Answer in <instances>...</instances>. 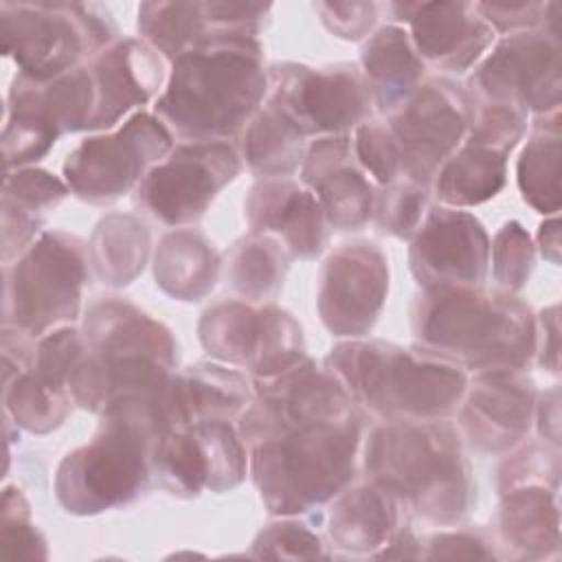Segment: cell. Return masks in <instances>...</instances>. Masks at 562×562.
<instances>
[{
  "mask_svg": "<svg viewBox=\"0 0 562 562\" xmlns=\"http://www.w3.org/2000/svg\"><path fill=\"white\" fill-rule=\"evenodd\" d=\"M268 72L257 40L202 42L171 64L154 116L184 143H226L263 105Z\"/></svg>",
  "mask_w": 562,
  "mask_h": 562,
  "instance_id": "obj_1",
  "label": "cell"
},
{
  "mask_svg": "<svg viewBox=\"0 0 562 562\" xmlns=\"http://www.w3.org/2000/svg\"><path fill=\"white\" fill-rule=\"evenodd\" d=\"M86 353L68 375L72 402L103 413L123 400H160L173 384L176 340L136 305L103 296L83 318Z\"/></svg>",
  "mask_w": 562,
  "mask_h": 562,
  "instance_id": "obj_2",
  "label": "cell"
},
{
  "mask_svg": "<svg viewBox=\"0 0 562 562\" xmlns=\"http://www.w3.org/2000/svg\"><path fill=\"white\" fill-rule=\"evenodd\" d=\"M415 345L463 371H522L536 353L529 305L481 285L424 288L411 305Z\"/></svg>",
  "mask_w": 562,
  "mask_h": 562,
  "instance_id": "obj_3",
  "label": "cell"
},
{
  "mask_svg": "<svg viewBox=\"0 0 562 562\" xmlns=\"http://www.w3.org/2000/svg\"><path fill=\"white\" fill-rule=\"evenodd\" d=\"M176 386L160 400H123L101 413L94 437L68 452L55 494L68 514L90 516L134 501L151 476L156 439L178 428Z\"/></svg>",
  "mask_w": 562,
  "mask_h": 562,
  "instance_id": "obj_4",
  "label": "cell"
},
{
  "mask_svg": "<svg viewBox=\"0 0 562 562\" xmlns=\"http://www.w3.org/2000/svg\"><path fill=\"white\" fill-rule=\"evenodd\" d=\"M367 481L408 514L457 525L474 503V481L459 432L446 419H397L375 426L364 446Z\"/></svg>",
  "mask_w": 562,
  "mask_h": 562,
  "instance_id": "obj_5",
  "label": "cell"
},
{
  "mask_svg": "<svg viewBox=\"0 0 562 562\" xmlns=\"http://www.w3.org/2000/svg\"><path fill=\"white\" fill-rule=\"evenodd\" d=\"M325 369L353 404L382 422L448 419L459 411L468 375L422 347L349 338L325 358Z\"/></svg>",
  "mask_w": 562,
  "mask_h": 562,
  "instance_id": "obj_6",
  "label": "cell"
},
{
  "mask_svg": "<svg viewBox=\"0 0 562 562\" xmlns=\"http://www.w3.org/2000/svg\"><path fill=\"white\" fill-rule=\"evenodd\" d=\"M360 417H334L279 428L250 443L248 470L270 514L299 516L351 485Z\"/></svg>",
  "mask_w": 562,
  "mask_h": 562,
  "instance_id": "obj_7",
  "label": "cell"
},
{
  "mask_svg": "<svg viewBox=\"0 0 562 562\" xmlns=\"http://www.w3.org/2000/svg\"><path fill=\"white\" fill-rule=\"evenodd\" d=\"M116 24L94 2H0L2 55L18 75L33 81L55 79L116 42Z\"/></svg>",
  "mask_w": 562,
  "mask_h": 562,
  "instance_id": "obj_8",
  "label": "cell"
},
{
  "mask_svg": "<svg viewBox=\"0 0 562 562\" xmlns=\"http://www.w3.org/2000/svg\"><path fill=\"white\" fill-rule=\"evenodd\" d=\"M88 246L64 231L42 233L15 263H4L2 325L31 338L75 321L88 277Z\"/></svg>",
  "mask_w": 562,
  "mask_h": 562,
  "instance_id": "obj_9",
  "label": "cell"
},
{
  "mask_svg": "<svg viewBox=\"0 0 562 562\" xmlns=\"http://www.w3.org/2000/svg\"><path fill=\"white\" fill-rule=\"evenodd\" d=\"M94 108L97 90L88 64L48 81L18 75L7 94L4 167L11 169L42 158L61 134L90 130Z\"/></svg>",
  "mask_w": 562,
  "mask_h": 562,
  "instance_id": "obj_10",
  "label": "cell"
},
{
  "mask_svg": "<svg viewBox=\"0 0 562 562\" xmlns=\"http://www.w3.org/2000/svg\"><path fill=\"white\" fill-rule=\"evenodd\" d=\"M474 101L448 79L422 81L393 110L386 127L400 154V176L428 187L443 162L465 140Z\"/></svg>",
  "mask_w": 562,
  "mask_h": 562,
  "instance_id": "obj_11",
  "label": "cell"
},
{
  "mask_svg": "<svg viewBox=\"0 0 562 562\" xmlns=\"http://www.w3.org/2000/svg\"><path fill=\"white\" fill-rule=\"evenodd\" d=\"M173 136L147 112H136L112 134L90 136L64 162V180L79 200L108 204L130 193L173 149Z\"/></svg>",
  "mask_w": 562,
  "mask_h": 562,
  "instance_id": "obj_12",
  "label": "cell"
},
{
  "mask_svg": "<svg viewBox=\"0 0 562 562\" xmlns=\"http://www.w3.org/2000/svg\"><path fill=\"white\" fill-rule=\"evenodd\" d=\"M266 101L279 108L303 136L347 134L367 121L373 108L362 72L349 64L310 68L277 64L268 72Z\"/></svg>",
  "mask_w": 562,
  "mask_h": 562,
  "instance_id": "obj_13",
  "label": "cell"
},
{
  "mask_svg": "<svg viewBox=\"0 0 562 562\" xmlns=\"http://www.w3.org/2000/svg\"><path fill=\"white\" fill-rule=\"evenodd\" d=\"M560 37L547 29L512 33L472 70L474 103H505L540 116L560 112Z\"/></svg>",
  "mask_w": 562,
  "mask_h": 562,
  "instance_id": "obj_14",
  "label": "cell"
},
{
  "mask_svg": "<svg viewBox=\"0 0 562 562\" xmlns=\"http://www.w3.org/2000/svg\"><path fill=\"white\" fill-rule=\"evenodd\" d=\"M241 158L228 143H180L136 187L134 202L167 226L198 222L235 180Z\"/></svg>",
  "mask_w": 562,
  "mask_h": 562,
  "instance_id": "obj_15",
  "label": "cell"
},
{
  "mask_svg": "<svg viewBox=\"0 0 562 562\" xmlns=\"http://www.w3.org/2000/svg\"><path fill=\"white\" fill-rule=\"evenodd\" d=\"M389 290L384 252L369 244H345L329 255L318 277L316 305L323 325L345 338L371 331Z\"/></svg>",
  "mask_w": 562,
  "mask_h": 562,
  "instance_id": "obj_16",
  "label": "cell"
},
{
  "mask_svg": "<svg viewBox=\"0 0 562 562\" xmlns=\"http://www.w3.org/2000/svg\"><path fill=\"white\" fill-rule=\"evenodd\" d=\"M408 261L422 288L481 285L490 268V237L472 213L439 206L415 231Z\"/></svg>",
  "mask_w": 562,
  "mask_h": 562,
  "instance_id": "obj_17",
  "label": "cell"
},
{
  "mask_svg": "<svg viewBox=\"0 0 562 562\" xmlns=\"http://www.w3.org/2000/svg\"><path fill=\"white\" fill-rule=\"evenodd\" d=\"M270 9V4L237 2H143L138 7V31L143 42L173 61L209 40H255Z\"/></svg>",
  "mask_w": 562,
  "mask_h": 562,
  "instance_id": "obj_18",
  "label": "cell"
},
{
  "mask_svg": "<svg viewBox=\"0 0 562 562\" xmlns=\"http://www.w3.org/2000/svg\"><path fill=\"white\" fill-rule=\"evenodd\" d=\"M465 439L481 452L516 448L536 413V389L522 371H483L465 386L459 404Z\"/></svg>",
  "mask_w": 562,
  "mask_h": 562,
  "instance_id": "obj_19",
  "label": "cell"
},
{
  "mask_svg": "<svg viewBox=\"0 0 562 562\" xmlns=\"http://www.w3.org/2000/svg\"><path fill=\"white\" fill-rule=\"evenodd\" d=\"M389 11L408 24L419 59L446 72L468 70L494 42L476 2H393Z\"/></svg>",
  "mask_w": 562,
  "mask_h": 562,
  "instance_id": "obj_20",
  "label": "cell"
},
{
  "mask_svg": "<svg viewBox=\"0 0 562 562\" xmlns=\"http://www.w3.org/2000/svg\"><path fill=\"white\" fill-rule=\"evenodd\" d=\"M244 211L250 233L274 237L290 257L312 259L327 244L329 222L316 193L294 180H259L250 189Z\"/></svg>",
  "mask_w": 562,
  "mask_h": 562,
  "instance_id": "obj_21",
  "label": "cell"
},
{
  "mask_svg": "<svg viewBox=\"0 0 562 562\" xmlns=\"http://www.w3.org/2000/svg\"><path fill=\"white\" fill-rule=\"evenodd\" d=\"M301 180L316 193L329 226L353 231L373 217L375 191L358 167L349 134L316 138L305 149Z\"/></svg>",
  "mask_w": 562,
  "mask_h": 562,
  "instance_id": "obj_22",
  "label": "cell"
},
{
  "mask_svg": "<svg viewBox=\"0 0 562 562\" xmlns=\"http://www.w3.org/2000/svg\"><path fill=\"white\" fill-rule=\"evenodd\" d=\"M97 108L90 130H108L132 108L147 103L165 81L162 55L143 40H116L88 61Z\"/></svg>",
  "mask_w": 562,
  "mask_h": 562,
  "instance_id": "obj_23",
  "label": "cell"
},
{
  "mask_svg": "<svg viewBox=\"0 0 562 562\" xmlns=\"http://www.w3.org/2000/svg\"><path fill=\"white\" fill-rule=\"evenodd\" d=\"M400 512V503L380 485L371 481L349 485L334 498L329 538L347 553L378 555L402 527Z\"/></svg>",
  "mask_w": 562,
  "mask_h": 562,
  "instance_id": "obj_24",
  "label": "cell"
},
{
  "mask_svg": "<svg viewBox=\"0 0 562 562\" xmlns=\"http://www.w3.org/2000/svg\"><path fill=\"white\" fill-rule=\"evenodd\" d=\"M496 514L498 536L509 555L542 560L560 551L558 490L544 485H522L501 492Z\"/></svg>",
  "mask_w": 562,
  "mask_h": 562,
  "instance_id": "obj_25",
  "label": "cell"
},
{
  "mask_svg": "<svg viewBox=\"0 0 562 562\" xmlns=\"http://www.w3.org/2000/svg\"><path fill=\"white\" fill-rule=\"evenodd\" d=\"M360 64L373 105L384 114L422 83L426 68L413 48L408 31L395 24L378 29L364 42Z\"/></svg>",
  "mask_w": 562,
  "mask_h": 562,
  "instance_id": "obj_26",
  "label": "cell"
},
{
  "mask_svg": "<svg viewBox=\"0 0 562 562\" xmlns=\"http://www.w3.org/2000/svg\"><path fill=\"white\" fill-rule=\"evenodd\" d=\"M220 274V257L213 244L193 228L167 233L154 252L156 285L178 301L204 299Z\"/></svg>",
  "mask_w": 562,
  "mask_h": 562,
  "instance_id": "obj_27",
  "label": "cell"
},
{
  "mask_svg": "<svg viewBox=\"0 0 562 562\" xmlns=\"http://www.w3.org/2000/svg\"><path fill=\"white\" fill-rule=\"evenodd\" d=\"M305 138L279 108L263 101L239 134V158L261 178H288L305 158Z\"/></svg>",
  "mask_w": 562,
  "mask_h": 562,
  "instance_id": "obj_28",
  "label": "cell"
},
{
  "mask_svg": "<svg viewBox=\"0 0 562 562\" xmlns=\"http://www.w3.org/2000/svg\"><path fill=\"white\" fill-rule=\"evenodd\" d=\"M252 384L237 369L220 362H198L178 373L180 400L189 426L198 422H231L241 415L255 397Z\"/></svg>",
  "mask_w": 562,
  "mask_h": 562,
  "instance_id": "obj_29",
  "label": "cell"
},
{
  "mask_svg": "<svg viewBox=\"0 0 562 562\" xmlns=\"http://www.w3.org/2000/svg\"><path fill=\"white\" fill-rule=\"evenodd\" d=\"M149 257V228L130 213L105 215L88 244V261L105 285H127Z\"/></svg>",
  "mask_w": 562,
  "mask_h": 562,
  "instance_id": "obj_30",
  "label": "cell"
},
{
  "mask_svg": "<svg viewBox=\"0 0 562 562\" xmlns=\"http://www.w3.org/2000/svg\"><path fill=\"white\" fill-rule=\"evenodd\" d=\"M432 182L439 200L448 206L481 204L505 184V154L465 140L443 162Z\"/></svg>",
  "mask_w": 562,
  "mask_h": 562,
  "instance_id": "obj_31",
  "label": "cell"
},
{
  "mask_svg": "<svg viewBox=\"0 0 562 562\" xmlns=\"http://www.w3.org/2000/svg\"><path fill=\"white\" fill-rule=\"evenodd\" d=\"M518 187L529 206L555 215L560 209V112L536 121L518 160Z\"/></svg>",
  "mask_w": 562,
  "mask_h": 562,
  "instance_id": "obj_32",
  "label": "cell"
},
{
  "mask_svg": "<svg viewBox=\"0 0 562 562\" xmlns=\"http://www.w3.org/2000/svg\"><path fill=\"white\" fill-rule=\"evenodd\" d=\"M288 259V250L274 237L250 233L228 255L226 283L244 301H270L283 288Z\"/></svg>",
  "mask_w": 562,
  "mask_h": 562,
  "instance_id": "obj_33",
  "label": "cell"
},
{
  "mask_svg": "<svg viewBox=\"0 0 562 562\" xmlns=\"http://www.w3.org/2000/svg\"><path fill=\"white\" fill-rule=\"evenodd\" d=\"M198 334L215 360L248 369L261 336V310L241 301L217 303L202 314Z\"/></svg>",
  "mask_w": 562,
  "mask_h": 562,
  "instance_id": "obj_34",
  "label": "cell"
},
{
  "mask_svg": "<svg viewBox=\"0 0 562 562\" xmlns=\"http://www.w3.org/2000/svg\"><path fill=\"white\" fill-rule=\"evenodd\" d=\"M68 384L46 380L33 369L4 384V413L15 426L44 435L64 424L72 408Z\"/></svg>",
  "mask_w": 562,
  "mask_h": 562,
  "instance_id": "obj_35",
  "label": "cell"
},
{
  "mask_svg": "<svg viewBox=\"0 0 562 562\" xmlns=\"http://www.w3.org/2000/svg\"><path fill=\"white\" fill-rule=\"evenodd\" d=\"M151 474L160 487L193 498L206 487V463L191 426L165 430L151 448Z\"/></svg>",
  "mask_w": 562,
  "mask_h": 562,
  "instance_id": "obj_36",
  "label": "cell"
},
{
  "mask_svg": "<svg viewBox=\"0 0 562 562\" xmlns=\"http://www.w3.org/2000/svg\"><path fill=\"white\" fill-rule=\"evenodd\" d=\"M206 463V487L211 492H226L239 485L248 470L244 439L228 422H198L191 426Z\"/></svg>",
  "mask_w": 562,
  "mask_h": 562,
  "instance_id": "obj_37",
  "label": "cell"
},
{
  "mask_svg": "<svg viewBox=\"0 0 562 562\" xmlns=\"http://www.w3.org/2000/svg\"><path fill=\"white\" fill-rule=\"evenodd\" d=\"M303 356V331L296 318L274 305L261 307V336L252 364L248 367L252 382L281 373Z\"/></svg>",
  "mask_w": 562,
  "mask_h": 562,
  "instance_id": "obj_38",
  "label": "cell"
},
{
  "mask_svg": "<svg viewBox=\"0 0 562 562\" xmlns=\"http://www.w3.org/2000/svg\"><path fill=\"white\" fill-rule=\"evenodd\" d=\"M428 213L426 187L411 180H393L375 193L373 220L382 233L411 239Z\"/></svg>",
  "mask_w": 562,
  "mask_h": 562,
  "instance_id": "obj_39",
  "label": "cell"
},
{
  "mask_svg": "<svg viewBox=\"0 0 562 562\" xmlns=\"http://www.w3.org/2000/svg\"><path fill=\"white\" fill-rule=\"evenodd\" d=\"M492 277L503 292H518L533 270V244L518 222H507L490 241Z\"/></svg>",
  "mask_w": 562,
  "mask_h": 562,
  "instance_id": "obj_40",
  "label": "cell"
},
{
  "mask_svg": "<svg viewBox=\"0 0 562 562\" xmlns=\"http://www.w3.org/2000/svg\"><path fill=\"white\" fill-rule=\"evenodd\" d=\"M321 536L303 520L283 516V520L266 525L252 544V558L272 560H305L327 558Z\"/></svg>",
  "mask_w": 562,
  "mask_h": 562,
  "instance_id": "obj_41",
  "label": "cell"
},
{
  "mask_svg": "<svg viewBox=\"0 0 562 562\" xmlns=\"http://www.w3.org/2000/svg\"><path fill=\"white\" fill-rule=\"evenodd\" d=\"M2 555L24 560L46 558V540L37 525L31 522L29 503L18 487H4L2 492Z\"/></svg>",
  "mask_w": 562,
  "mask_h": 562,
  "instance_id": "obj_42",
  "label": "cell"
},
{
  "mask_svg": "<svg viewBox=\"0 0 562 562\" xmlns=\"http://www.w3.org/2000/svg\"><path fill=\"white\" fill-rule=\"evenodd\" d=\"M474 108L465 140L490 147L501 154H509V149L520 140L527 127V112L505 103H474Z\"/></svg>",
  "mask_w": 562,
  "mask_h": 562,
  "instance_id": "obj_43",
  "label": "cell"
},
{
  "mask_svg": "<svg viewBox=\"0 0 562 562\" xmlns=\"http://www.w3.org/2000/svg\"><path fill=\"white\" fill-rule=\"evenodd\" d=\"M560 481V452L558 446L529 443L512 459H507L498 472V490L507 492L522 485H544L558 490Z\"/></svg>",
  "mask_w": 562,
  "mask_h": 562,
  "instance_id": "obj_44",
  "label": "cell"
},
{
  "mask_svg": "<svg viewBox=\"0 0 562 562\" xmlns=\"http://www.w3.org/2000/svg\"><path fill=\"white\" fill-rule=\"evenodd\" d=\"M68 193L70 189L66 180H59L44 169L9 171L2 182V198L35 215L57 206Z\"/></svg>",
  "mask_w": 562,
  "mask_h": 562,
  "instance_id": "obj_45",
  "label": "cell"
},
{
  "mask_svg": "<svg viewBox=\"0 0 562 562\" xmlns=\"http://www.w3.org/2000/svg\"><path fill=\"white\" fill-rule=\"evenodd\" d=\"M83 353L86 342L81 331H77L70 325H61L40 338V342L35 345L31 369L46 380L68 384V375L83 358Z\"/></svg>",
  "mask_w": 562,
  "mask_h": 562,
  "instance_id": "obj_46",
  "label": "cell"
},
{
  "mask_svg": "<svg viewBox=\"0 0 562 562\" xmlns=\"http://www.w3.org/2000/svg\"><path fill=\"white\" fill-rule=\"evenodd\" d=\"M353 156L358 165L369 171L380 184L400 178V154L386 123L364 121L356 127Z\"/></svg>",
  "mask_w": 562,
  "mask_h": 562,
  "instance_id": "obj_47",
  "label": "cell"
},
{
  "mask_svg": "<svg viewBox=\"0 0 562 562\" xmlns=\"http://www.w3.org/2000/svg\"><path fill=\"white\" fill-rule=\"evenodd\" d=\"M314 9L323 24L342 40H362L378 18L373 2H316Z\"/></svg>",
  "mask_w": 562,
  "mask_h": 562,
  "instance_id": "obj_48",
  "label": "cell"
},
{
  "mask_svg": "<svg viewBox=\"0 0 562 562\" xmlns=\"http://www.w3.org/2000/svg\"><path fill=\"white\" fill-rule=\"evenodd\" d=\"M483 20L494 33H520L544 24L547 2H476Z\"/></svg>",
  "mask_w": 562,
  "mask_h": 562,
  "instance_id": "obj_49",
  "label": "cell"
},
{
  "mask_svg": "<svg viewBox=\"0 0 562 562\" xmlns=\"http://www.w3.org/2000/svg\"><path fill=\"white\" fill-rule=\"evenodd\" d=\"M42 217L24 211L22 206L2 198V259L9 263L11 257H20L40 233Z\"/></svg>",
  "mask_w": 562,
  "mask_h": 562,
  "instance_id": "obj_50",
  "label": "cell"
},
{
  "mask_svg": "<svg viewBox=\"0 0 562 562\" xmlns=\"http://www.w3.org/2000/svg\"><path fill=\"white\" fill-rule=\"evenodd\" d=\"M422 558L490 560V558H496V553L474 531H439L430 536V540L426 542V549L422 547Z\"/></svg>",
  "mask_w": 562,
  "mask_h": 562,
  "instance_id": "obj_51",
  "label": "cell"
},
{
  "mask_svg": "<svg viewBox=\"0 0 562 562\" xmlns=\"http://www.w3.org/2000/svg\"><path fill=\"white\" fill-rule=\"evenodd\" d=\"M536 353L544 369L558 373L560 367V318L558 305L542 310L536 321Z\"/></svg>",
  "mask_w": 562,
  "mask_h": 562,
  "instance_id": "obj_52",
  "label": "cell"
},
{
  "mask_svg": "<svg viewBox=\"0 0 562 562\" xmlns=\"http://www.w3.org/2000/svg\"><path fill=\"white\" fill-rule=\"evenodd\" d=\"M533 417L538 419V432L544 441L551 446L560 448V391L553 386L551 391L542 393L540 400L536 402V413Z\"/></svg>",
  "mask_w": 562,
  "mask_h": 562,
  "instance_id": "obj_53",
  "label": "cell"
},
{
  "mask_svg": "<svg viewBox=\"0 0 562 562\" xmlns=\"http://www.w3.org/2000/svg\"><path fill=\"white\" fill-rule=\"evenodd\" d=\"M538 244H540V250H542L544 259H549L551 263L560 261V222H558V215H553L551 220H547L540 226Z\"/></svg>",
  "mask_w": 562,
  "mask_h": 562,
  "instance_id": "obj_54",
  "label": "cell"
}]
</instances>
